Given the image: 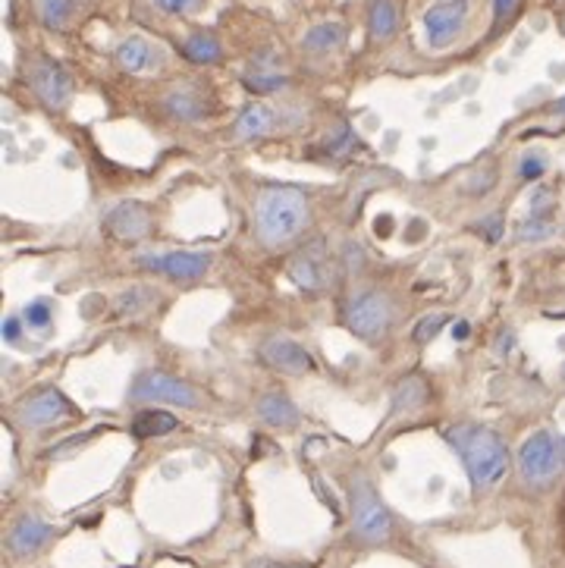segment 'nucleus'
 Listing matches in <instances>:
<instances>
[{
    "label": "nucleus",
    "instance_id": "nucleus-1",
    "mask_svg": "<svg viewBox=\"0 0 565 568\" xmlns=\"http://www.w3.org/2000/svg\"><path fill=\"white\" fill-rule=\"evenodd\" d=\"M257 236L270 249L290 245L308 226V201L292 185H267L255 201Z\"/></svg>",
    "mask_w": 565,
    "mask_h": 568
},
{
    "label": "nucleus",
    "instance_id": "nucleus-2",
    "mask_svg": "<svg viewBox=\"0 0 565 568\" xmlns=\"http://www.w3.org/2000/svg\"><path fill=\"white\" fill-rule=\"evenodd\" d=\"M446 440L462 455L471 484L477 490L500 484L509 468V449L500 440V434H493L490 428H481V424H456V428L446 430Z\"/></svg>",
    "mask_w": 565,
    "mask_h": 568
},
{
    "label": "nucleus",
    "instance_id": "nucleus-3",
    "mask_svg": "<svg viewBox=\"0 0 565 568\" xmlns=\"http://www.w3.org/2000/svg\"><path fill=\"white\" fill-rule=\"evenodd\" d=\"M565 468V437L537 430L531 440H525L519 453V471L531 487H546L562 474Z\"/></svg>",
    "mask_w": 565,
    "mask_h": 568
},
{
    "label": "nucleus",
    "instance_id": "nucleus-4",
    "mask_svg": "<svg viewBox=\"0 0 565 568\" xmlns=\"http://www.w3.org/2000/svg\"><path fill=\"white\" fill-rule=\"evenodd\" d=\"M352 524L355 534L367 543H380L392 534V518L386 512V505L380 503V496L374 493L371 480L355 478L352 480Z\"/></svg>",
    "mask_w": 565,
    "mask_h": 568
},
{
    "label": "nucleus",
    "instance_id": "nucleus-5",
    "mask_svg": "<svg viewBox=\"0 0 565 568\" xmlns=\"http://www.w3.org/2000/svg\"><path fill=\"white\" fill-rule=\"evenodd\" d=\"M129 396H132L135 403H170V405H180V409H198L201 405V396L195 393V386L182 384V380L164 374V370L141 374L132 390H129Z\"/></svg>",
    "mask_w": 565,
    "mask_h": 568
},
{
    "label": "nucleus",
    "instance_id": "nucleus-6",
    "mask_svg": "<svg viewBox=\"0 0 565 568\" xmlns=\"http://www.w3.org/2000/svg\"><path fill=\"white\" fill-rule=\"evenodd\" d=\"M286 274L290 280L296 283L299 289L305 292H321L333 283V267H330V255H327V245L321 239L308 242L305 249H299L296 255L290 258L286 264Z\"/></svg>",
    "mask_w": 565,
    "mask_h": 568
},
{
    "label": "nucleus",
    "instance_id": "nucleus-7",
    "mask_svg": "<svg viewBox=\"0 0 565 568\" xmlns=\"http://www.w3.org/2000/svg\"><path fill=\"white\" fill-rule=\"evenodd\" d=\"M390 318H392V305H390V299L380 295V292L355 295L346 308L349 330H352L355 336L367 339V343H374V339L384 336L386 326H390Z\"/></svg>",
    "mask_w": 565,
    "mask_h": 568
},
{
    "label": "nucleus",
    "instance_id": "nucleus-8",
    "mask_svg": "<svg viewBox=\"0 0 565 568\" xmlns=\"http://www.w3.org/2000/svg\"><path fill=\"white\" fill-rule=\"evenodd\" d=\"M29 82H32V91L41 97L47 110H63L72 97V79L70 72L60 64L47 57H38L32 66H29Z\"/></svg>",
    "mask_w": 565,
    "mask_h": 568
},
{
    "label": "nucleus",
    "instance_id": "nucleus-9",
    "mask_svg": "<svg viewBox=\"0 0 565 568\" xmlns=\"http://www.w3.org/2000/svg\"><path fill=\"white\" fill-rule=\"evenodd\" d=\"M139 264L170 276V280H201L211 270V255H205V251H164V255H141Z\"/></svg>",
    "mask_w": 565,
    "mask_h": 568
},
{
    "label": "nucleus",
    "instance_id": "nucleus-10",
    "mask_svg": "<svg viewBox=\"0 0 565 568\" xmlns=\"http://www.w3.org/2000/svg\"><path fill=\"white\" fill-rule=\"evenodd\" d=\"M465 20H468V0H440L437 7H431L427 16H424L427 41H431L434 47H446L462 32Z\"/></svg>",
    "mask_w": 565,
    "mask_h": 568
},
{
    "label": "nucleus",
    "instance_id": "nucleus-11",
    "mask_svg": "<svg viewBox=\"0 0 565 568\" xmlns=\"http://www.w3.org/2000/svg\"><path fill=\"white\" fill-rule=\"evenodd\" d=\"M66 415H72L70 403L60 390H41L35 396H29L26 403L16 409V418L26 428H47V424L63 421Z\"/></svg>",
    "mask_w": 565,
    "mask_h": 568
},
{
    "label": "nucleus",
    "instance_id": "nucleus-12",
    "mask_svg": "<svg viewBox=\"0 0 565 568\" xmlns=\"http://www.w3.org/2000/svg\"><path fill=\"white\" fill-rule=\"evenodd\" d=\"M104 226H107L110 236L116 239H145L151 230V214L145 211V205H139V201H120V205H114L107 211V217H104Z\"/></svg>",
    "mask_w": 565,
    "mask_h": 568
},
{
    "label": "nucleus",
    "instance_id": "nucleus-13",
    "mask_svg": "<svg viewBox=\"0 0 565 568\" xmlns=\"http://www.w3.org/2000/svg\"><path fill=\"white\" fill-rule=\"evenodd\" d=\"M261 358L270 368L282 370V374H308V370L315 368L308 352L286 336H270L267 343L261 345Z\"/></svg>",
    "mask_w": 565,
    "mask_h": 568
},
{
    "label": "nucleus",
    "instance_id": "nucleus-14",
    "mask_svg": "<svg viewBox=\"0 0 565 568\" xmlns=\"http://www.w3.org/2000/svg\"><path fill=\"white\" fill-rule=\"evenodd\" d=\"M47 540H51V528H47L38 515H22L20 521L10 528L7 547L10 553L16 555H35Z\"/></svg>",
    "mask_w": 565,
    "mask_h": 568
},
{
    "label": "nucleus",
    "instance_id": "nucleus-15",
    "mask_svg": "<svg viewBox=\"0 0 565 568\" xmlns=\"http://www.w3.org/2000/svg\"><path fill=\"white\" fill-rule=\"evenodd\" d=\"M116 64L126 72H145L157 64V54L145 38H126L116 47Z\"/></svg>",
    "mask_w": 565,
    "mask_h": 568
},
{
    "label": "nucleus",
    "instance_id": "nucleus-16",
    "mask_svg": "<svg viewBox=\"0 0 565 568\" xmlns=\"http://www.w3.org/2000/svg\"><path fill=\"white\" fill-rule=\"evenodd\" d=\"M257 415H261L264 424H270V428H296L299 424V409L290 403L286 396H280V393H270V396H264L261 403H257Z\"/></svg>",
    "mask_w": 565,
    "mask_h": 568
},
{
    "label": "nucleus",
    "instance_id": "nucleus-17",
    "mask_svg": "<svg viewBox=\"0 0 565 568\" xmlns=\"http://www.w3.org/2000/svg\"><path fill=\"white\" fill-rule=\"evenodd\" d=\"M180 428V421H176L170 411H157V409H145L139 411V415L132 418V437H139V440H151V437H167L170 430Z\"/></svg>",
    "mask_w": 565,
    "mask_h": 568
},
{
    "label": "nucleus",
    "instance_id": "nucleus-18",
    "mask_svg": "<svg viewBox=\"0 0 565 568\" xmlns=\"http://www.w3.org/2000/svg\"><path fill=\"white\" fill-rule=\"evenodd\" d=\"M164 107L170 110V116L186 120V123L201 120V116H205V101H201L192 89H173L167 97H164Z\"/></svg>",
    "mask_w": 565,
    "mask_h": 568
},
{
    "label": "nucleus",
    "instance_id": "nucleus-19",
    "mask_svg": "<svg viewBox=\"0 0 565 568\" xmlns=\"http://www.w3.org/2000/svg\"><path fill=\"white\" fill-rule=\"evenodd\" d=\"M274 126V114H270V107H264V104H249V107L242 110V116L236 120V139H257V135H264L267 129Z\"/></svg>",
    "mask_w": 565,
    "mask_h": 568
},
{
    "label": "nucleus",
    "instance_id": "nucleus-20",
    "mask_svg": "<svg viewBox=\"0 0 565 568\" xmlns=\"http://www.w3.org/2000/svg\"><path fill=\"white\" fill-rule=\"evenodd\" d=\"M182 51H186V57L192 60V64H217L220 54H223V47H220V41L214 38V35L195 32V35H189V38H186Z\"/></svg>",
    "mask_w": 565,
    "mask_h": 568
},
{
    "label": "nucleus",
    "instance_id": "nucleus-21",
    "mask_svg": "<svg viewBox=\"0 0 565 568\" xmlns=\"http://www.w3.org/2000/svg\"><path fill=\"white\" fill-rule=\"evenodd\" d=\"M342 38H346V29H342L340 22H321V26H315L305 35V47L315 54H327L333 51V47H340Z\"/></svg>",
    "mask_w": 565,
    "mask_h": 568
},
{
    "label": "nucleus",
    "instance_id": "nucleus-22",
    "mask_svg": "<svg viewBox=\"0 0 565 568\" xmlns=\"http://www.w3.org/2000/svg\"><path fill=\"white\" fill-rule=\"evenodd\" d=\"M38 10L47 29H66L76 16L79 0H38Z\"/></svg>",
    "mask_w": 565,
    "mask_h": 568
},
{
    "label": "nucleus",
    "instance_id": "nucleus-23",
    "mask_svg": "<svg viewBox=\"0 0 565 568\" xmlns=\"http://www.w3.org/2000/svg\"><path fill=\"white\" fill-rule=\"evenodd\" d=\"M245 89L255 91V95H270V91H280L286 85V76L276 70H267V66H255V70L245 72Z\"/></svg>",
    "mask_w": 565,
    "mask_h": 568
},
{
    "label": "nucleus",
    "instance_id": "nucleus-24",
    "mask_svg": "<svg viewBox=\"0 0 565 568\" xmlns=\"http://www.w3.org/2000/svg\"><path fill=\"white\" fill-rule=\"evenodd\" d=\"M392 32H396V7H392V0H374L371 35L374 38H390Z\"/></svg>",
    "mask_w": 565,
    "mask_h": 568
},
{
    "label": "nucleus",
    "instance_id": "nucleus-25",
    "mask_svg": "<svg viewBox=\"0 0 565 568\" xmlns=\"http://www.w3.org/2000/svg\"><path fill=\"white\" fill-rule=\"evenodd\" d=\"M402 403H405V409H415V405H421L424 403V384L421 380H402L399 384V393H396V403H392V409H402Z\"/></svg>",
    "mask_w": 565,
    "mask_h": 568
},
{
    "label": "nucleus",
    "instance_id": "nucleus-26",
    "mask_svg": "<svg viewBox=\"0 0 565 568\" xmlns=\"http://www.w3.org/2000/svg\"><path fill=\"white\" fill-rule=\"evenodd\" d=\"M51 318H54V311L47 301H32V305L26 308V314H22V320H26L29 326H38V330L51 324Z\"/></svg>",
    "mask_w": 565,
    "mask_h": 568
},
{
    "label": "nucleus",
    "instance_id": "nucleus-27",
    "mask_svg": "<svg viewBox=\"0 0 565 568\" xmlns=\"http://www.w3.org/2000/svg\"><path fill=\"white\" fill-rule=\"evenodd\" d=\"M550 233H552V220L527 217L525 224H519V236L521 239H546Z\"/></svg>",
    "mask_w": 565,
    "mask_h": 568
},
{
    "label": "nucleus",
    "instance_id": "nucleus-28",
    "mask_svg": "<svg viewBox=\"0 0 565 568\" xmlns=\"http://www.w3.org/2000/svg\"><path fill=\"white\" fill-rule=\"evenodd\" d=\"M155 295L148 292V289H132V292H126L120 299V311L122 314H141L145 311V305H139V301H151Z\"/></svg>",
    "mask_w": 565,
    "mask_h": 568
},
{
    "label": "nucleus",
    "instance_id": "nucleus-29",
    "mask_svg": "<svg viewBox=\"0 0 565 568\" xmlns=\"http://www.w3.org/2000/svg\"><path fill=\"white\" fill-rule=\"evenodd\" d=\"M443 324H446L443 314H434V318H424L421 324L415 326V339H417V343H427V339H434L440 330H443Z\"/></svg>",
    "mask_w": 565,
    "mask_h": 568
},
{
    "label": "nucleus",
    "instance_id": "nucleus-30",
    "mask_svg": "<svg viewBox=\"0 0 565 568\" xmlns=\"http://www.w3.org/2000/svg\"><path fill=\"white\" fill-rule=\"evenodd\" d=\"M544 170H546V164H544V157H540V154H527V157L521 160V176H525V179H537Z\"/></svg>",
    "mask_w": 565,
    "mask_h": 568
},
{
    "label": "nucleus",
    "instance_id": "nucleus-31",
    "mask_svg": "<svg viewBox=\"0 0 565 568\" xmlns=\"http://www.w3.org/2000/svg\"><path fill=\"white\" fill-rule=\"evenodd\" d=\"M157 7L167 10V13H189L201 4V0H155Z\"/></svg>",
    "mask_w": 565,
    "mask_h": 568
},
{
    "label": "nucleus",
    "instance_id": "nucleus-32",
    "mask_svg": "<svg viewBox=\"0 0 565 568\" xmlns=\"http://www.w3.org/2000/svg\"><path fill=\"white\" fill-rule=\"evenodd\" d=\"M346 145H349V126L346 123H340L333 132H327V148L330 151H342Z\"/></svg>",
    "mask_w": 565,
    "mask_h": 568
},
{
    "label": "nucleus",
    "instance_id": "nucleus-33",
    "mask_svg": "<svg viewBox=\"0 0 565 568\" xmlns=\"http://www.w3.org/2000/svg\"><path fill=\"white\" fill-rule=\"evenodd\" d=\"M481 230H487L490 233V242H496V239L502 236V226H500V214H490L487 220H481Z\"/></svg>",
    "mask_w": 565,
    "mask_h": 568
},
{
    "label": "nucleus",
    "instance_id": "nucleus-34",
    "mask_svg": "<svg viewBox=\"0 0 565 568\" xmlns=\"http://www.w3.org/2000/svg\"><path fill=\"white\" fill-rule=\"evenodd\" d=\"M515 10V0H493V13H496V22H506L509 16H512Z\"/></svg>",
    "mask_w": 565,
    "mask_h": 568
},
{
    "label": "nucleus",
    "instance_id": "nucleus-35",
    "mask_svg": "<svg viewBox=\"0 0 565 568\" xmlns=\"http://www.w3.org/2000/svg\"><path fill=\"white\" fill-rule=\"evenodd\" d=\"M4 336H7V343H16V339H20V318L4 320Z\"/></svg>",
    "mask_w": 565,
    "mask_h": 568
},
{
    "label": "nucleus",
    "instance_id": "nucleus-36",
    "mask_svg": "<svg viewBox=\"0 0 565 568\" xmlns=\"http://www.w3.org/2000/svg\"><path fill=\"white\" fill-rule=\"evenodd\" d=\"M249 568H302V565H286V562H274V559H255V562H249Z\"/></svg>",
    "mask_w": 565,
    "mask_h": 568
},
{
    "label": "nucleus",
    "instance_id": "nucleus-37",
    "mask_svg": "<svg viewBox=\"0 0 565 568\" xmlns=\"http://www.w3.org/2000/svg\"><path fill=\"white\" fill-rule=\"evenodd\" d=\"M452 336H456V339H465V336H468V324H465V320H462V324H456V330H452Z\"/></svg>",
    "mask_w": 565,
    "mask_h": 568
},
{
    "label": "nucleus",
    "instance_id": "nucleus-38",
    "mask_svg": "<svg viewBox=\"0 0 565 568\" xmlns=\"http://www.w3.org/2000/svg\"><path fill=\"white\" fill-rule=\"evenodd\" d=\"M556 110H559V114H565V101H559V104H556Z\"/></svg>",
    "mask_w": 565,
    "mask_h": 568
},
{
    "label": "nucleus",
    "instance_id": "nucleus-39",
    "mask_svg": "<svg viewBox=\"0 0 565 568\" xmlns=\"http://www.w3.org/2000/svg\"><path fill=\"white\" fill-rule=\"evenodd\" d=\"M562 29H565V20H562Z\"/></svg>",
    "mask_w": 565,
    "mask_h": 568
}]
</instances>
